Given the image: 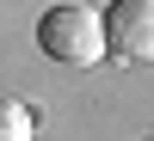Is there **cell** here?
Masks as SVG:
<instances>
[{"label":"cell","mask_w":154,"mask_h":141,"mask_svg":"<svg viewBox=\"0 0 154 141\" xmlns=\"http://www.w3.org/2000/svg\"><path fill=\"white\" fill-rule=\"evenodd\" d=\"M37 49L62 68H93L105 55V19L93 6H49L37 19Z\"/></svg>","instance_id":"6da1fadb"},{"label":"cell","mask_w":154,"mask_h":141,"mask_svg":"<svg viewBox=\"0 0 154 141\" xmlns=\"http://www.w3.org/2000/svg\"><path fill=\"white\" fill-rule=\"evenodd\" d=\"M105 49L123 61H154V0H111L105 12Z\"/></svg>","instance_id":"7a4b0ae2"},{"label":"cell","mask_w":154,"mask_h":141,"mask_svg":"<svg viewBox=\"0 0 154 141\" xmlns=\"http://www.w3.org/2000/svg\"><path fill=\"white\" fill-rule=\"evenodd\" d=\"M0 141H37V117L19 98H0Z\"/></svg>","instance_id":"3957f363"}]
</instances>
